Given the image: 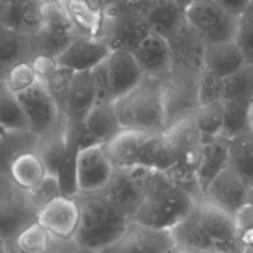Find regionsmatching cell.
<instances>
[{"instance_id": "d590c367", "label": "cell", "mask_w": 253, "mask_h": 253, "mask_svg": "<svg viewBox=\"0 0 253 253\" xmlns=\"http://www.w3.org/2000/svg\"><path fill=\"white\" fill-rule=\"evenodd\" d=\"M253 102V64L246 62L232 74L222 78V102Z\"/></svg>"}, {"instance_id": "9f6ffc18", "label": "cell", "mask_w": 253, "mask_h": 253, "mask_svg": "<svg viewBox=\"0 0 253 253\" xmlns=\"http://www.w3.org/2000/svg\"><path fill=\"white\" fill-rule=\"evenodd\" d=\"M179 5H181L184 9H186V7L189 5V4H191L194 0H175Z\"/></svg>"}, {"instance_id": "9c48e42d", "label": "cell", "mask_w": 253, "mask_h": 253, "mask_svg": "<svg viewBox=\"0 0 253 253\" xmlns=\"http://www.w3.org/2000/svg\"><path fill=\"white\" fill-rule=\"evenodd\" d=\"M200 74L173 70L164 81L166 128L194 115L199 103Z\"/></svg>"}, {"instance_id": "6f0895ef", "label": "cell", "mask_w": 253, "mask_h": 253, "mask_svg": "<svg viewBox=\"0 0 253 253\" xmlns=\"http://www.w3.org/2000/svg\"><path fill=\"white\" fill-rule=\"evenodd\" d=\"M43 3H57V4H62L65 2V0H42Z\"/></svg>"}, {"instance_id": "681fc988", "label": "cell", "mask_w": 253, "mask_h": 253, "mask_svg": "<svg viewBox=\"0 0 253 253\" xmlns=\"http://www.w3.org/2000/svg\"><path fill=\"white\" fill-rule=\"evenodd\" d=\"M252 0H217V2L230 14L239 17L249 6Z\"/></svg>"}, {"instance_id": "e575fe53", "label": "cell", "mask_w": 253, "mask_h": 253, "mask_svg": "<svg viewBox=\"0 0 253 253\" xmlns=\"http://www.w3.org/2000/svg\"><path fill=\"white\" fill-rule=\"evenodd\" d=\"M77 36L76 33L42 27L31 37L33 57L46 55L57 58Z\"/></svg>"}, {"instance_id": "94428289", "label": "cell", "mask_w": 253, "mask_h": 253, "mask_svg": "<svg viewBox=\"0 0 253 253\" xmlns=\"http://www.w3.org/2000/svg\"><path fill=\"white\" fill-rule=\"evenodd\" d=\"M91 1H93V0H91Z\"/></svg>"}, {"instance_id": "836d02e7", "label": "cell", "mask_w": 253, "mask_h": 253, "mask_svg": "<svg viewBox=\"0 0 253 253\" xmlns=\"http://www.w3.org/2000/svg\"><path fill=\"white\" fill-rule=\"evenodd\" d=\"M31 37L1 27L0 32V64L1 76L11 67L33 58Z\"/></svg>"}, {"instance_id": "7dc6e473", "label": "cell", "mask_w": 253, "mask_h": 253, "mask_svg": "<svg viewBox=\"0 0 253 253\" xmlns=\"http://www.w3.org/2000/svg\"><path fill=\"white\" fill-rule=\"evenodd\" d=\"M38 78L45 80L57 67L56 58L46 55H36L31 60Z\"/></svg>"}, {"instance_id": "4fadbf2b", "label": "cell", "mask_w": 253, "mask_h": 253, "mask_svg": "<svg viewBox=\"0 0 253 253\" xmlns=\"http://www.w3.org/2000/svg\"><path fill=\"white\" fill-rule=\"evenodd\" d=\"M173 70L201 74L205 69L208 43L185 22L169 39Z\"/></svg>"}, {"instance_id": "680465c9", "label": "cell", "mask_w": 253, "mask_h": 253, "mask_svg": "<svg viewBox=\"0 0 253 253\" xmlns=\"http://www.w3.org/2000/svg\"><path fill=\"white\" fill-rule=\"evenodd\" d=\"M19 0H0L1 4H7V3H12V2H16Z\"/></svg>"}, {"instance_id": "bcb514c9", "label": "cell", "mask_w": 253, "mask_h": 253, "mask_svg": "<svg viewBox=\"0 0 253 253\" xmlns=\"http://www.w3.org/2000/svg\"><path fill=\"white\" fill-rule=\"evenodd\" d=\"M92 77L97 92V102H113L111 97L110 79L108 73L107 59L95 66L92 70Z\"/></svg>"}, {"instance_id": "b9f144b4", "label": "cell", "mask_w": 253, "mask_h": 253, "mask_svg": "<svg viewBox=\"0 0 253 253\" xmlns=\"http://www.w3.org/2000/svg\"><path fill=\"white\" fill-rule=\"evenodd\" d=\"M234 42L242 50L246 62L253 64V0L238 17Z\"/></svg>"}, {"instance_id": "8fae6325", "label": "cell", "mask_w": 253, "mask_h": 253, "mask_svg": "<svg viewBox=\"0 0 253 253\" xmlns=\"http://www.w3.org/2000/svg\"><path fill=\"white\" fill-rule=\"evenodd\" d=\"M195 211L218 253H241L233 214L206 199L197 203Z\"/></svg>"}, {"instance_id": "f546056e", "label": "cell", "mask_w": 253, "mask_h": 253, "mask_svg": "<svg viewBox=\"0 0 253 253\" xmlns=\"http://www.w3.org/2000/svg\"><path fill=\"white\" fill-rule=\"evenodd\" d=\"M63 6L76 30L81 36L98 38L105 13L91 0H65Z\"/></svg>"}, {"instance_id": "60d3db41", "label": "cell", "mask_w": 253, "mask_h": 253, "mask_svg": "<svg viewBox=\"0 0 253 253\" xmlns=\"http://www.w3.org/2000/svg\"><path fill=\"white\" fill-rule=\"evenodd\" d=\"M28 194L30 202L38 214L49 203L62 195L56 175L51 174H46L40 184L28 190Z\"/></svg>"}, {"instance_id": "277c9868", "label": "cell", "mask_w": 253, "mask_h": 253, "mask_svg": "<svg viewBox=\"0 0 253 253\" xmlns=\"http://www.w3.org/2000/svg\"><path fill=\"white\" fill-rule=\"evenodd\" d=\"M165 131L174 152V166L166 174L200 202L204 199V194L198 182V171L202 161L204 140L193 116L177 122Z\"/></svg>"}, {"instance_id": "f5cc1de1", "label": "cell", "mask_w": 253, "mask_h": 253, "mask_svg": "<svg viewBox=\"0 0 253 253\" xmlns=\"http://www.w3.org/2000/svg\"><path fill=\"white\" fill-rule=\"evenodd\" d=\"M0 253H11L7 243L2 239H0Z\"/></svg>"}, {"instance_id": "91938a15", "label": "cell", "mask_w": 253, "mask_h": 253, "mask_svg": "<svg viewBox=\"0 0 253 253\" xmlns=\"http://www.w3.org/2000/svg\"><path fill=\"white\" fill-rule=\"evenodd\" d=\"M194 1H197V0H194Z\"/></svg>"}, {"instance_id": "f6af8a7d", "label": "cell", "mask_w": 253, "mask_h": 253, "mask_svg": "<svg viewBox=\"0 0 253 253\" xmlns=\"http://www.w3.org/2000/svg\"><path fill=\"white\" fill-rule=\"evenodd\" d=\"M234 216L240 246L253 245V203L247 202Z\"/></svg>"}, {"instance_id": "7bdbcfd3", "label": "cell", "mask_w": 253, "mask_h": 253, "mask_svg": "<svg viewBox=\"0 0 253 253\" xmlns=\"http://www.w3.org/2000/svg\"><path fill=\"white\" fill-rule=\"evenodd\" d=\"M73 74L74 71L58 65V67L44 80L50 93L57 102L61 113L64 114L66 110L67 94Z\"/></svg>"}, {"instance_id": "5bb4252c", "label": "cell", "mask_w": 253, "mask_h": 253, "mask_svg": "<svg viewBox=\"0 0 253 253\" xmlns=\"http://www.w3.org/2000/svg\"><path fill=\"white\" fill-rule=\"evenodd\" d=\"M250 187L227 164L209 184L204 199L235 215L248 202Z\"/></svg>"}, {"instance_id": "d6986e66", "label": "cell", "mask_w": 253, "mask_h": 253, "mask_svg": "<svg viewBox=\"0 0 253 253\" xmlns=\"http://www.w3.org/2000/svg\"><path fill=\"white\" fill-rule=\"evenodd\" d=\"M113 102L134 88L144 73L134 54L126 49H114L107 58Z\"/></svg>"}, {"instance_id": "1f68e13d", "label": "cell", "mask_w": 253, "mask_h": 253, "mask_svg": "<svg viewBox=\"0 0 253 253\" xmlns=\"http://www.w3.org/2000/svg\"><path fill=\"white\" fill-rule=\"evenodd\" d=\"M177 246L200 253H218L213 242L200 222L196 211L171 228Z\"/></svg>"}, {"instance_id": "db71d44e", "label": "cell", "mask_w": 253, "mask_h": 253, "mask_svg": "<svg viewBox=\"0 0 253 253\" xmlns=\"http://www.w3.org/2000/svg\"><path fill=\"white\" fill-rule=\"evenodd\" d=\"M174 253H200V252H196V251H193V250H189V249L177 246V248H176Z\"/></svg>"}, {"instance_id": "ee69618b", "label": "cell", "mask_w": 253, "mask_h": 253, "mask_svg": "<svg viewBox=\"0 0 253 253\" xmlns=\"http://www.w3.org/2000/svg\"><path fill=\"white\" fill-rule=\"evenodd\" d=\"M219 101H222V78L208 69H204L199 76L200 106Z\"/></svg>"}, {"instance_id": "cb8c5ba5", "label": "cell", "mask_w": 253, "mask_h": 253, "mask_svg": "<svg viewBox=\"0 0 253 253\" xmlns=\"http://www.w3.org/2000/svg\"><path fill=\"white\" fill-rule=\"evenodd\" d=\"M68 118L62 113L58 123L40 135L35 153L42 161L47 174L56 175L67 141Z\"/></svg>"}, {"instance_id": "ac0fdd59", "label": "cell", "mask_w": 253, "mask_h": 253, "mask_svg": "<svg viewBox=\"0 0 253 253\" xmlns=\"http://www.w3.org/2000/svg\"><path fill=\"white\" fill-rule=\"evenodd\" d=\"M112 49L100 38L78 35L56 58L57 64L74 72L89 71L108 58Z\"/></svg>"}, {"instance_id": "ab89813d", "label": "cell", "mask_w": 253, "mask_h": 253, "mask_svg": "<svg viewBox=\"0 0 253 253\" xmlns=\"http://www.w3.org/2000/svg\"><path fill=\"white\" fill-rule=\"evenodd\" d=\"M37 79L38 75L31 61L20 62L11 67L1 76V82H3L15 95L31 87Z\"/></svg>"}, {"instance_id": "11a10c76", "label": "cell", "mask_w": 253, "mask_h": 253, "mask_svg": "<svg viewBox=\"0 0 253 253\" xmlns=\"http://www.w3.org/2000/svg\"><path fill=\"white\" fill-rule=\"evenodd\" d=\"M241 253H253V245H242Z\"/></svg>"}, {"instance_id": "83f0119b", "label": "cell", "mask_w": 253, "mask_h": 253, "mask_svg": "<svg viewBox=\"0 0 253 253\" xmlns=\"http://www.w3.org/2000/svg\"><path fill=\"white\" fill-rule=\"evenodd\" d=\"M83 125L101 145L110 141L125 128L113 102H97L84 119Z\"/></svg>"}, {"instance_id": "44dd1931", "label": "cell", "mask_w": 253, "mask_h": 253, "mask_svg": "<svg viewBox=\"0 0 253 253\" xmlns=\"http://www.w3.org/2000/svg\"><path fill=\"white\" fill-rule=\"evenodd\" d=\"M144 18L150 32L169 39L185 22V9L175 0H145Z\"/></svg>"}, {"instance_id": "f907efd6", "label": "cell", "mask_w": 253, "mask_h": 253, "mask_svg": "<svg viewBox=\"0 0 253 253\" xmlns=\"http://www.w3.org/2000/svg\"><path fill=\"white\" fill-rule=\"evenodd\" d=\"M119 0H93V2L99 6L104 12L114 6Z\"/></svg>"}, {"instance_id": "6da1fadb", "label": "cell", "mask_w": 253, "mask_h": 253, "mask_svg": "<svg viewBox=\"0 0 253 253\" xmlns=\"http://www.w3.org/2000/svg\"><path fill=\"white\" fill-rule=\"evenodd\" d=\"M197 203L187 189L166 173L149 170L145 194L132 220L171 229L194 211Z\"/></svg>"}, {"instance_id": "f1b7e54d", "label": "cell", "mask_w": 253, "mask_h": 253, "mask_svg": "<svg viewBox=\"0 0 253 253\" xmlns=\"http://www.w3.org/2000/svg\"><path fill=\"white\" fill-rule=\"evenodd\" d=\"M228 164V138L218 135L204 140L203 155L198 171L200 188L205 192L211 181Z\"/></svg>"}, {"instance_id": "e0dca14e", "label": "cell", "mask_w": 253, "mask_h": 253, "mask_svg": "<svg viewBox=\"0 0 253 253\" xmlns=\"http://www.w3.org/2000/svg\"><path fill=\"white\" fill-rule=\"evenodd\" d=\"M144 75L166 81L173 71V56L167 39L150 32L132 50Z\"/></svg>"}, {"instance_id": "8992f818", "label": "cell", "mask_w": 253, "mask_h": 253, "mask_svg": "<svg viewBox=\"0 0 253 253\" xmlns=\"http://www.w3.org/2000/svg\"><path fill=\"white\" fill-rule=\"evenodd\" d=\"M185 19L208 44L235 39L238 17L227 12L217 0L193 1L185 9Z\"/></svg>"}, {"instance_id": "ba28073f", "label": "cell", "mask_w": 253, "mask_h": 253, "mask_svg": "<svg viewBox=\"0 0 253 253\" xmlns=\"http://www.w3.org/2000/svg\"><path fill=\"white\" fill-rule=\"evenodd\" d=\"M148 172L140 166L115 169L108 184L98 191L120 212L132 220L145 194Z\"/></svg>"}, {"instance_id": "30bf717a", "label": "cell", "mask_w": 253, "mask_h": 253, "mask_svg": "<svg viewBox=\"0 0 253 253\" xmlns=\"http://www.w3.org/2000/svg\"><path fill=\"white\" fill-rule=\"evenodd\" d=\"M16 96L26 114L30 128L39 135L58 123L62 113L44 80L38 78L31 87Z\"/></svg>"}, {"instance_id": "4dcf8cb0", "label": "cell", "mask_w": 253, "mask_h": 253, "mask_svg": "<svg viewBox=\"0 0 253 253\" xmlns=\"http://www.w3.org/2000/svg\"><path fill=\"white\" fill-rule=\"evenodd\" d=\"M228 165L253 187V131L248 126L228 138Z\"/></svg>"}, {"instance_id": "d6a6232c", "label": "cell", "mask_w": 253, "mask_h": 253, "mask_svg": "<svg viewBox=\"0 0 253 253\" xmlns=\"http://www.w3.org/2000/svg\"><path fill=\"white\" fill-rule=\"evenodd\" d=\"M246 63L245 56L234 41L208 44L205 69H208L221 78L238 70Z\"/></svg>"}, {"instance_id": "52a82bcc", "label": "cell", "mask_w": 253, "mask_h": 253, "mask_svg": "<svg viewBox=\"0 0 253 253\" xmlns=\"http://www.w3.org/2000/svg\"><path fill=\"white\" fill-rule=\"evenodd\" d=\"M176 248L171 229L131 220L116 241L98 253H174Z\"/></svg>"}, {"instance_id": "d4e9b609", "label": "cell", "mask_w": 253, "mask_h": 253, "mask_svg": "<svg viewBox=\"0 0 253 253\" xmlns=\"http://www.w3.org/2000/svg\"><path fill=\"white\" fill-rule=\"evenodd\" d=\"M137 166L150 171L168 173L174 166V152L166 131L151 133L143 141Z\"/></svg>"}, {"instance_id": "603a6c76", "label": "cell", "mask_w": 253, "mask_h": 253, "mask_svg": "<svg viewBox=\"0 0 253 253\" xmlns=\"http://www.w3.org/2000/svg\"><path fill=\"white\" fill-rule=\"evenodd\" d=\"M97 101V92L91 70L74 72L66 99L68 119L82 123Z\"/></svg>"}, {"instance_id": "816d5d0a", "label": "cell", "mask_w": 253, "mask_h": 253, "mask_svg": "<svg viewBox=\"0 0 253 253\" xmlns=\"http://www.w3.org/2000/svg\"><path fill=\"white\" fill-rule=\"evenodd\" d=\"M247 125H248V127L253 131V102H252V104L250 106V109H249Z\"/></svg>"}, {"instance_id": "7402d4cb", "label": "cell", "mask_w": 253, "mask_h": 253, "mask_svg": "<svg viewBox=\"0 0 253 253\" xmlns=\"http://www.w3.org/2000/svg\"><path fill=\"white\" fill-rule=\"evenodd\" d=\"M149 134L151 133L124 128L105 143L103 148L114 169H128L137 166L139 149Z\"/></svg>"}, {"instance_id": "9a60e30c", "label": "cell", "mask_w": 253, "mask_h": 253, "mask_svg": "<svg viewBox=\"0 0 253 253\" xmlns=\"http://www.w3.org/2000/svg\"><path fill=\"white\" fill-rule=\"evenodd\" d=\"M114 170L103 145L97 144L81 149L77 162L78 193L102 189L112 178Z\"/></svg>"}, {"instance_id": "f35d334b", "label": "cell", "mask_w": 253, "mask_h": 253, "mask_svg": "<svg viewBox=\"0 0 253 253\" xmlns=\"http://www.w3.org/2000/svg\"><path fill=\"white\" fill-rule=\"evenodd\" d=\"M203 140L214 138L221 134L224 125V106L222 101L200 106L193 115Z\"/></svg>"}, {"instance_id": "7a4b0ae2", "label": "cell", "mask_w": 253, "mask_h": 253, "mask_svg": "<svg viewBox=\"0 0 253 253\" xmlns=\"http://www.w3.org/2000/svg\"><path fill=\"white\" fill-rule=\"evenodd\" d=\"M80 209L74 239L83 247L100 251L116 241L131 219L120 212L100 191L73 196Z\"/></svg>"}, {"instance_id": "484cf974", "label": "cell", "mask_w": 253, "mask_h": 253, "mask_svg": "<svg viewBox=\"0 0 253 253\" xmlns=\"http://www.w3.org/2000/svg\"><path fill=\"white\" fill-rule=\"evenodd\" d=\"M80 124L81 123L73 122L68 119L66 147L56 173L61 193L68 197H73L78 194L77 162L81 150L78 138V127Z\"/></svg>"}, {"instance_id": "2e32d148", "label": "cell", "mask_w": 253, "mask_h": 253, "mask_svg": "<svg viewBox=\"0 0 253 253\" xmlns=\"http://www.w3.org/2000/svg\"><path fill=\"white\" fill-rule=\"evenodd\" d=\"M80 220L79 205L74 197L61 195L38 214V221L51 235L62 239L74 238Z\"/></svg>"}, {"instance_id": "7c38bea8", "label": "cell", "mask_w": 253, "mask_h": 253, "mask_svg": "<svg viewBox=\"0 0 253 253\" xmlns=\"http://www.w3.org/2000/svg\"><path fill=\"white\" fill-rule=\"evenodd\" d=\"M149 33L150 29L144 16L108 12L105 13L98 38L103 40L112 50L126 49L132 51Z\"/></svg>"}, {"instance_id": "5b68a950", "label": "cell", "mask_w": 253, "mask_h": 253, "mask_svg": "<svg viewBox=\"0 0 253 253\" xmlns=\"http://www.w3.org/2000/svg\"><path fill=\"white\" fill-rule=\"evenodd\" d=\"M38 221L28 190L19 186L9 174H0V239L11 241Z\"/></svg>"}, {"instance_id": "8d00e7d4", "label": "cell", "mask_w": 253, "mask_h": 253, "mask_svg": "<svg viewBox=\"0 0 253 253\" xmlns=\"http://www.w3.org/2000/svg\"><path fill=\"white\" fill-rule=\"evenodd\" d=\"M46 174L42 161L36 153H28L19 157L11 165L9 171L11 178L26 190L40 184Z\"/></svg>"}, {"instance_id": "4316f807", "label": "cell", "mask_w": 253, "mask_h": 253, "mask_svg": "<svg viewBox=\"0 0 253 253\" xmlns=\"http://www.w3.org/2000/svg\"><path fill=\"white\" fill-rule=\"evenodd\" d=\"M40 135L32 129H1L0 174H9L10 167L19 157L35 153Z\"/></svg>"}, {"instance_id": "c3c4849f", "label": "cell", "mask_w": 253, "mask_h": 253, "mask_svg": "<svg viewBox=\"0 0 253 253\" xmlns=\"http://www.w3.org/2000/svg\"><path fill=\"white\" fill-rule=\"evenodd\" d=\"M52 238L56 247V253H98L93 249L80 246L74 238L62 239L53 235Z\"/></svg>"}, {"instance_id": "ffe728a7", "label": "cell", "mask_w": 253, "mask_h": 253, "mask_svg": "<svg viewBox=\"0 0 253 253\" xmlns=\"http://www.w3.org/2000/svg\"><path fill=\"white\" fill-rule=\"evenodd\" d=\"M42 0H19L1 4V27L34 36L42 25Z\"/></svg>"}, {"instance_id": "3957f363", "label": "cell", "mask_w": 253, "mask_h": 253, "mask_svg": "<svg viewBox=\"0 0 253 253\" xmlns=\"http://www.w3.org/2000/svg\"><path fill=\"white\" fill-rule=\"evenodd\" d=\"M125 128L156 133L166 129L164 82L144 75L130 91L113 102Z\"/></svg>"}, {"instance_id": "74e56055", "label": "cell", "mask_w": 253, "mask_h": 253, "mask_svg": "<svg viewBox=\"0 0 253 253\" xmlns=\"http://www.w3.org/2000/svg\"><path fill=\"white\" fill-rule=\"evenodd\" d=\"M0 126L5 130L31 129L17 96L3 82L0 84Z\"/></svg>"}]
</instances>
